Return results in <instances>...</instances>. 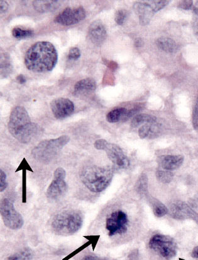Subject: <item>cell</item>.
<instances>
[{
	"mask_svg": "<svg viewBox=\"0 0 198 260\" xmlns=\"http://www.w3.org/2000/svg\"><path fill=\"white\" fill-rule=\"evenodd\" d=\"M58 54L51 42H38L28 49L25 56V64L28 70L36 73L50 72L55 68Z\"/></svg>",
	"mask_w": 198,
	"mask_h": 260,
	"instance_id": "6da1fadb",
	"label": "cell"
},
{
	"mask_svg": "<svg viewBox=\"0 0 198 260\" xmlns=\"http://www.w3.org/2000/svg\"><path fill=\"white\" fill-rule=\"evenodd\" d=\"M8 127L11 135L21 144H28L42 133V129L32 122L23 106H16L12 110Z\"/></svg>",
	"mask_w": 198,
	"mask_h": 260,
	"instance_id": "7a4b0ae2",
	"label": "cell"
},
{
	"mask_svg": "<svg viewBox=\"0 0 198 260\" xmlns=\"http://www.w3.org/2000/svg\"><path fill=\"white\" fill-rule=\"evenodd\" d=\"M112 169L106 167L86 166L80 173V180L90 191L101 192L105 190L112 181Z\"/></svg>",
	"mask_w": 198,
	"mask_h": 260,
	"instance_id": "3957f363",
	"label": "cell"
},
{
	"mask_svg": "<svg viewBox=\"0 0 198 260\" xmlns=\"http://www.w3.org/2000/svg\"><path fill=\"white\" fill-rule=\"evenodd\" d=\"M70 138L63 135L54 139L43 140L32 149V155L38 162L49 164L59 155L64 147L68 144Z\"/></svg>",
	"mask_w": 198,
	"mask_h": 260,
	"instance_id": "277c9868",
	"label": "cell"
},
{
	"mask_svg": "<svg viewBox=\"0 0 198 260\" xmlns=\"http://www.w3.org/2000/svg\"><path fill=\"white\" fill-rule=\"evenodd\" d=\"M83 223L80 212L69 211L60 212L54 217L52 222V229L57 235L70 236L79 230Z\"/></svg>",
	"mask_w": 198,
	"mask_h": 260,
	"instance_id": "5b68a950",
	"label": "cell"
},
{
	"mask_svg": "<svg viewBox=\"0 0 198 260\" xmlns=\"http://www.w3.org/2000/svg\"><path fill=\"white\" fill-rule=\"evenodd\" d=\"M149 247L161 257L171 260L177 254V245L175 240L169 236L157 235L150 240Z\"/></svg>",
	"mask_w": 198,
	"mask_h": 260,
	"instance_id": "8992f818",
	"label": "cell"
},
{
	"mask_svg": "<svg viewBox=\"0 0 198 260\" xmlns=\"http://www.w3.org/2000/svg\"><path fill=\"white\" fill-rule=\"evenodd\" d=\"M95 147L99 150L106 151L109 159L119 168H127L130 165V161L127 156L124 153L122 149L118 145L110 144L107 141L99 139L96 141Z\"/></svg>",
	"mask_w": 198,
	"mask_h": 260,
	"instance_id": "52a82bcc",
	"label": "cell"
},
{
	"mask_svg": "<svg viewBox=\"0 0 198 260\" xmlns=\"http://www.w3.org/2000/svg\"><path fill=\"white\" fill-rule=\"evenodd\" d=\"M2 220L5 226L13 230L21 229L24 224L22 216L19 213L9 199H4L0 206Z\"/></svg>",
	"mask_w": 198,
	"mask_h": 260,
	"instance_id": "ba28073f",
	"label": "cell"
},
{
	"mask_svg": "<svg viewBox=\"0 0 198 260\" xmlns=\"http://www.w3.org/2000/svg\"><path fill=\"white\" fill-rule=\"evenodd\" d=\"M66 177V172L64 168L59 167L54 171L53 180L47 190L48 199L57 201L65 196L68 189V186L65 181Z\"/></svg>",
	"mask_w": 198,
	"mask_h": 260,
	"instance_id": "9c48e42d",
	"label": "cell"
},
{
	"mask_svg": "<svg viewBox=\"0 0 198 260\" xmlns=\"http://www.w3.org/2000/svg\"><path fill=\"white\" fill-rule=\"evenodd\" d=\"M128 223V217L125 212L121 211L113 212L106 222V228L109 235L112 236L125 233L127 231Z\"/></svg>",
	"mask_w": 198,
	"mask_h": 260,
	"instance_id": "30bf717a",
	"label": "cell"
},
{
	"mask_svg": "<svg viewBox=\"0 0 198 260\" xmlns=\"http://www.w3.org/2000/svg\"><path fill=\"white\" fill-rule=\"evenodd\" d=\"M86 17V12L83 7L67 8L57 15L54 21L59 24L69 26L80 22Z\"/></svg>",
	"mask_w": 198,
	"mask_h": 260,
	"instance_id": "8fae6325",
	"label": "cell"
},
{
	"mask_svg": "<svg viewBox=\"0 0 198 260\" xmlns=\"http://www.w3.org/2000/svg\"><path fill=\"white\" fill-rule=\"evenodd\" d=\"M169 213L174 219L179 220H191L198 224V214L188 204L180 201H174L169 206Z\"/></svg>",
	"mask_w": 198,
	"mask_h": 260,
	"instance_id": "7c38bea8",
	"label": "cell"
},
{
	"mask_svg": "<svg viewBox=\"0 0 198 260\" xmlns=\"http://www.w3.org/2000/svg\"><path fill=\"white\" fill-rule=\"evenodd\" d=\"M51 109L56 118L62 120L73 114L75 105L70 99L59 97L51 102Z\"/></svg>",
	"mask_w": 198,
	"mask_h": 260,
	"instance_id": "4fadbf2b",
	"label": "cell"
},
{
	"mask_svg": "<svg viewBox=\"0 0 198 260\" xmlns=\"http://www.w3.org/2000/svg\"><path fill=\"white\" fill-rule=\"evenodd\" d=\"M88 34L91 42L95 45L102 44L107 37L106 28L100 20H96L91 23Z\"/></svg>",
	"mask_w": 198,
	"mask_h": 260,
	"instance_id": "5bb4252c",
	"label": "cell"
},
{
	"mask_svg": "<svg viewBox=\"0 0 198 260\" xmlns=\"http://www.w3.org/2000/svg\"><path fill=\"white\" fill-rule=\"evenodd\" d=\"M134 10L142 25L149 24L155 13L148 1L137 2L134 5Z\"/></svg>",
	"mask_w": 198,
	"mask_h": 260,
	"instance_id": "9a60e30c",
	"label": "cell"
},
{
	"mask_svg": "<svg viewBox=\"0 0 198 260\" xmlns=\"http://www.w3.org/2000/svg\"><path fill=\"white\" fill-rule=\"evenodd\" d=\"M184 162L181 155H162L158 158L160 167L165 170L172 171L179 168Z\"/></svg>",
	"mask_w": 198,
	"mask_h": 260,
	"instance_id": "2e32d148",
	"label": "cell"
},
{
	"mask_svg": "<svg viewBox=\"0 0 198 260\" xmlns=\"http://www.w3.org/2000/svg\"><path fill=\"white\" fill-rule=\"evenodd\" d=\"M60 6V1L52 0V1H45V0H36L33 1L34 9L39 13L52 12L58 9Z\"/></svg>",
	"mask_w": 198,
	"mask_h": 260,
	"instance_id": "e0dca14e",
	"label": "cell"
},
{
	"mask_svg": "<svg viewBox=\"0 0 198 260\" xmlns=\"http://www.w3.org/2000/svg\"><path fill=\"white\" fill-rule=\"evenodd\" d=\"M96 89H97V82L91 78L80 80L75 86V93L80 94L94 92Z\"/></svg>",
	"mask_w": 198,
	"mask_h": 260,
	"instance_id": "ac0fdd59",
	"label": "cell"
},
{
	"mask_svg": "<svg viewBox=\"0 0 198 260\" xmlns=\"http://www.w3.org/2000/svg\"><path fill=\"white\" fill-rule=\"evenodd\" d=\"M158 49L167 53H175L178 51L177 43L173 39L168 37H160L156 41Z\"/></svg>",
	"mask_w": 198,
	"mask_h": 260,
	"instance_id": "d6986e66",
	"label": "cell"
},
{
	"mask_svg": "<svg viewBox=\"0 0 198 260\" xmlns=\"http://www.w3.org/2000/svg\"><path fill=\"white\" fill-rule=\"evenodd\" d=\"M128 111V110L126 108H116L108 112L106 115V120L111 123H117L120 121H127Z\"/></svg>",
	"mask_w": 198,
	"mask_h": 260,
	"instance_id": "ffe728a7",
	"label": "cell"
},
{
	"mask_svg": "<svg viewBox=\"0 0 198 260\" xmlns=\"http://www.w3.org/2000/svg\"><path fill=\"white\" fill-rule=\"evenodd\" d=\"M157 121L156 116L147 114H137L133 118L131 123L132 127L136 128L141 124L155 123Z\"/></svg>",
	"mask_w": 198,
	"mask_h": 260,
	"instance_id": "44dd1931",
	"label": "cell"
},
{
	"mask_svg": "<svg viewBox=\"0 0 198 260\" xmlns=\"http://www.w3.org/2000/svg\"><path fill=\"white\" fill-rule=\"evenodd\" d=\"M1 78L6 77L12 72V68L7 55L2 54L1 55Z\"/></svg>",
	"mask_w": 198,
	"mask_h": 260,
	"instance_id": "7402d4cb",
	"label": "cell"
},
{
	"mask_svg": "<svg viewBox=\"0 0 198 260\" xmlns=\"http://www.w3.org/2000/svg\"><path fill=\"white\" fill-rule=\"evenodd\" d=\"M152 207H153L154 214L158 218H162V217L166 215L169 212L166 206L158 201L156 200L152 203Z\"/></svg>",
	"mask_w": 198,
	"mask_h": 260,
	"instance_id": "603a6c76",
	"label": "cell"
},
{
	"mask_svg": "<svg viewBox=\"0 0 198 260\" xmlns=\"http://www.w3.org/2000/svg\"><path fill=\"white\" fill-rule=\"evenodd\" d=\"M12 35L15 38L23 39L30 37L33 36L34 31L30 29H22L20 27H15L12 30Z\"/></svg>",
	"mask_w": 198,
	"mask_h": 260,
	"instance_id": "cb8c5ba5",
	"label": "cell"
},
{
	"mask_svg": "<svg viewBox=\"0 0 198 260\" xmlns=\"http://www.w3.org/2000/svg\"><path fill=\"white\" fill-rule=\"evenodd\" d=\"M157 178L162 183H169L173 178L174 174L171 171L159 170L156 173Z\"/></svg>",
	"mask_w": 198,
	"mask_h": 260,
	"instance_id": "d4e9b609",
	"label": "cell"
},
{
	"mask_svg": "<svg viewBox=\"0 0 198 260\" xmlns=\"http://www.w3.org/2000/svg\"><path fill=\"white\" fill-rule=\"evenodd\" d=\"M148 179L146 175H141L137 181L136 189L140 194H144L147 190Z\"/></svg>",
	"mask_w": 198,
	"mask_h": 260,
	"instance_id": "484cf974",
	"label": "cell"
},
{
	"mask_svg": "<svg viewBox=\"0 0 198 260\" xmlns=\"http://www.w3.org/2000/svg\"><path fill=\"white\" fill-rule=\"evenodd\" d=\"M128 16V12L127 10L124 9L119 10L115 13V20L117 24L121 25L127 20Z\"/></svg>",
	"mask_w": 198,
	"mask_h": 260,
	"instance_id": "4316f807",
	"label": "cell"
},
{
	"mask_svg": "<svg viewBox=\"0 0 198 260\" xmlns=\"http://www.w3.org/2000/svg\"><path fill=\"white\" fill-rule=\"evenodd\" d=\"M148 3L151 5L154 12H158L162 10L165 6L168 5L169 1L162 0V1H148Z\"/></svg>",
	"mask_w": 198,
	"mask_h": 260,
	"instance_id": "83f0119b",
	"label": "cell"
},
{
	"mask_svg": "<svg viewBox=\"0 0 198 260\" xmlns=\"http://www.w3.org/2000/svg\"><path fill=\"white\" fill-rule=\"evenodd\" d=\"M152 123H147L140 128L139 135L141 138H150L151 131Z\"/></svg>",
	"mask_w": 198,
	"mask_h": 260,
	"instance_id": "f1b7e54d",
	"label": "cell"
},
{
	"mask_svg": "<svg viewBox=\"0 0 198 260\" xmlns=\"http://www.w3.org/2000/svg\"><path fill=\"white\" fill-rule=\"evenodd\" d=\"M193 126L194 129L198 130V100L194 107L192 116Z\"/></svg>",
	"mask_w": 198,
	"mask_h": 260,
	"instance_id": "f546056e",
	"label": "cell"
},
{
	"mask_svg": "<svg viewBox=\"0 0 198 260\" xmlns=\"http://www.w3.org/2000/svg\"><path fill=\"white\" fill-rule=\"evenodd\" d=\"M80 57V50L78 47H73L69 50L68 56L69 59L70 60H77Z\"/></svg>",
	"mask_w": 198,
	"mask_h": 260,
	"instance_id": "4dcf8cb0",
	"label": "cell"
},
{
	"mask_svg": "<svg viewBox=\"0 0 198 260\" xmlns=\"http://www.w3.org/2000/svg\"><path fill=\"white\" fill-rule=\"evenodd\" d=\"M8 183L6 182V175L3 170H0V191L3 192L7 187Z\"/></svg>",
	"mask_w": 198,
	"mask_h": 260,
	"instance_id": "1f68e13d",
	"label": "cell"
},
{
	"mask_svg": "<svg viewBox=\"0 0 198 260\" xmlns=\"http://www.w3.org/2000/svg\"><path fill=\"white\" fill-rule=\"evenodd\" d=\"M193 6V1H180L178 3V7L184 10L190 9Z\"/></svg>",
	"mask_w": 198,
	"mask_h": 260,
	"instance_id": "d6a6232c",
	"label": "cell"
},
{
	"mask_svg": "<svg viewBox=\"0 0 198 260\" xmlns=\"http://www.w3.org/2000/svg\"><path fill=\"white\" fill-rule=\"evenodd\" d=\"M193 29L194 34H195V36L198 40V17L197 16H196L195 19H193Z\"/></svg>",
	"mask_w": 198,
	"mask_h": 260,
	"instance_id": "836d02e7",
	"label": "cell"
},
{
	"mask_svg": "<svg viewBox=\"0 0 198 260\" xmlns=\"http://www.w3.org/2000/svg\"><path fill=\"white\" fill-rule=\"evenodd\" d=\"M22 260H31L32 253L29 250H25L21 253Z\"/></svg>",
	"mask_w": 198,
	"mask_h": 260,
	"instance_id": "e575fe53",
	"label": "cell"
},
{
	"mask_svg": "<svg viewBox=\"0 0 198 260\" xmlns=\"http://www.w3.org/2000/svg\"><path fill=\"white\" fill-rule=\"evenodd\" d=\"M8 8V4L7 2L1 0V1H0V13H1V14H4V13H5L6 11H7Z\"/></svg>",
	"mask_w": 198,
	"mask_h": 260,
	"instance_id": "d590c367",
	"label": "cell"
},
{
	"mask_svg": "<svg viewBox=\"0 0 198 260\" xmlns=\"http://www.w3.org/2000/svg\"><path fill=\"white\" fill-rule=\"evenodd\" d=\"M6 260H22V258H21V253H20V254H15L10 256V257L6 259Z\"/></svg>",
	"mask_w": 198,
	"mask_h": 260,
	"instance_id": "8d00e7d4",
	"label": "cell"
},
{
	"mask_svg": "<svg viewBox=\"0 0 198 260\" xmlns=\"http://www.w3.org/2000/svg\"><path fill=\"white\" fill-rule=\"evenodd\" d=\"M191 204L193 207H198V194L195 195V197L191 199Z\"/></svg>",
	"mask_w": 198,
	"mask_h": 260,
	"instance_id": "74e56055",
	"label": "cell"
},
{
	"mask_svg": "<svg viewBox=\"0 0 198 260\" xmlns=\"http://www.w3.org/2000/svg\"><path fill=\"white\" fill-rule=\"evenodd\" d=\"M17 81L19 82V83L21 84H25L26 82L25 77H24V75L22 74H20L18 75V76L17 77Z\"/></svg>",
	"mask_w": 198,
	"mask_h": 260,
	"instance_id": "f35d334b",
	"label": "cell"
},
{
	"mask_svg": "<svg viewBox=\"0 0 198 260\" xmlns=\"http://www.w3.org/2000/svg\"><path fill=\"white\" fill-rule=\"evenodd\" d=\"M143 42L141 38H137L136 41H135V45H136V47H141V46H143Z\"/></svg>",
	"mask_w": 198,
	"mask_h": 260,
	"instance_id": "ab89813d",
	"label": "cell"
},
{
	"mask_svg": "<svg viewBox=\"0 0 198 260\" xmlns=\"http://www.w3.org/2000/svg\"><path fill=\"white\" fill-rule=\"evenodd\" d=\"M192 257L194 259L198 260V246L195 247L192 251Z\"/></svg>",
	"mask_w": 198,
	"mask_h": 260,
	"instance_id": "60d3db41",
	"label": "cell"
},
{
	"mask_svg": "<svg viewBox=\"0 0 198 260\" xmlns=\"http://www.w3.org/2000/svg\"><path fill=\"white\" fill-rule=\"evenodd\" d=\"M82 260H99V259L95 257V256L88 255L83 258Z\"/></svg>",
	"mask_w": 198,
	"mask_h": 260,
	"instance_id": "b9f144b4",
	"label": "cell"
},
{
	"mask_svg": "<svg viewBox=\"0 0 198 260\" xmlns=\"http://www.w3.org/2000/svg\"><path fill=\"white\" fill-rule=\"evenodd\" d=\"M193 12L195 13L196 16L198 17V8L194 7Z\"/></svg>",
	"mask_w": 198,
	"mask_h": 260,
	"instance_id": "7bdbcfd3",
	"label": "cell"
},
{
	"mask_svg": "<svg viewBox=\"0 0 198 260\" xmlns=\"http://www.w3.org/2000/svg\"><path fill=\"white\" fill-rule=\"evenodd\" d=\"M197 100H198V97Z\"/></svg>",
	"mask_w": 198,
	"mask_h": 260,
	"instance_id": "ee69618b",
	"label": "cell"
}]
</instances>
